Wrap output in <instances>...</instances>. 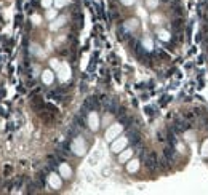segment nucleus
<instances>
[{"instance_id": "nucleus-9", "label": "nucleus", "mask_w": 208, "mask_h": 195, "mask_svg": "<svg viewBox=\"0 0 208 195\" xmlns=\"http://www.w3.org/2000/svg\"><path fill=\"white\" fill-rule=\"evenodd\" d=\"M53 80H54V75H53V72H51L50 69L42 72V82L45 83V85H51Z\"/></svg>"}, {"instance_id": "nucleus-11", "label": "nucleus", "mask_w": 208, "mask_h": 195, "mask_svg": "<svg viewBox=\"0 0 208 195\" xmlns=\"http://www.w3.org/2000/svg\"><path fill=\"white\" fill-rule=\"evenodd\" d=\"M138 168H139V162H138V160H130V162L127 163V170H128V173H136Z\"/></svg>"}, {"instance_id": "nucleus-14", "label": "nucleus", "mask_w": 208, "mask_h": 195, "mask_svg": "<svg viewBox=\"0 0 208 195\" xmlns=\"http://www.w3.org/2000/svg\"><path fill=\"white\" fill-rule=\"evenodd\" d=\"M64 24H66V16H59L58 19L54 21V24H51V29L54 31V29H58V27H61Z\"/></svg>"}, {"instance_id": "nucleus-6", "label": "nucleus", "mask_w": 208, "mask_h": 195, "mask_svg": "<svg viewBox=\"0 0 208 195\" xmlns=\"http://www.w3.org/2000/svg\"><path fill=\"white\" fill-rule=\"evenodd\" d=\"M88 126H90L91 131H96V129L99 128V117H98L96 112H91L88 115Z\"/></svg>"}, {"instance_id": "nucleus-1", "label": "nucleus", "mask_w": 208, "mask_h": 195, "mask_svg": "<svg viewBox=\"0 0 208 195\" xmlns=\"http://www.w3.org/2000/svg\"><path fill=\"white\" fill-rule=\"evenodd\" d=\"M71 150L75 155H85V152H87V144H85V141L82 138H75L71 144Z\"/></svg>"}, {"instance_id": "nucleus-5", "label": "nucleus", "mask_w": 208, "mask_h": 195, "mask_svg": "<svg viewBox=\"0 0 208 195\" xmlns=\"http://www.w3.org/2000/svg\"><path fill=\"white\" fill-rule=\"evenodd\" d=\"M58 77L61 82H67L71 78V67L69 64H61L59 69H58Z\"/></svg>"}, {"instance_id": "nucleus-2", "label": "nucleus", "mask_w": 208, "mask_h": 195, "mask_svg": "<svg viewBox=\"0 0 208 195\" xmlns=\"http://www.w3.org/2000/svg\"><path fill=\"white\" fill-rule=\"evenodd\" d=\"M128 141H130V139H128L127 136L115 138V139H114V142H112V146H110V150L114 152V154H120V152H122V150H124L125 147H127Z\"/></svg>"}, {"instance_id": "nucleus-7", "label": "nucleus", "mask_w": 208, "mask_h": 195, "mask_svg": "<svg viewBox=\"0 0 208 195\" xmlns=\"http://www.w3.org/2000/svg\"><path fill=\"white\" fill-rule=\"evenodd\" d=\"M48 182H50V185L53 189H61V174H56V173H51L50 176H48Z\"/></svg>"}, {"instance_id": "nucleus-26", "label": "nucleus", "mask_w": 208, "mask_h": 195, "mask_svg": "<svg viewBox=\"0 0 208 195\" xmlns=\"http://www.w3.org/2000/svg\"><path fill=\"white\" fill-rule=\"evenodd\" d=\"M120 2L124 3V5H131V3L135 2V0H120Z\"/></svg>"}, {"instance_id": "nucleus-3", "label": "nucleus", "mask_w": 208, "mask_h": 195, "mask_svg": "<svg viewBox=\"0 0 208 195\" xmlns=\"http://www.w3.org/2000/svg\"><path fill=\"white\" fill-rule=\"evenodd\" d=\"M122 129H124V126H122V123H115V125H110L107 129H106V134H104V138L107 139V141H114L115 138L120 136Z\"/></svg>"}, {"instance_id": "nucleus-15", "label": "nucleus", "mask_w": 208, "mask_h": 195, "mask_svg": "<svg viewBox=\"0 0 208 195\" xmlns=\"http://www.w3.org/2000/svg\"><path fill=\"white\" fill-rule=\"evenodd\" d=\"M125 27H127L128 31H131V29H136V27H138V19H130V21H127Z\"/></svg>"}, {"instance_id": "nucleus-24", "label": "nucleus", "mask_w": 208, "mask_h": 195, "mask_svg": "<svg viewBox=\"0 0 208 195\" xmlns=\"http://www.w3.org/2000/svg\"><path fill=\"white\" fill-rule=\"evenodd\" d=\"M53 2H54V0H42V5H43L45 8H48V6H50Z\"/></svg>"}, {"instance_id": "nucleus-28", "label": "nucleus", "mask_w": 208, "mask_h": 195, "mask_svg": "<svg viewBox=\"0 0 208 195\" xmlns=\"http://www.w3.org/2000/svg\"><path fill=\"white\" fill-rule=\"evenodd\" d=\"M158 19H160V18H158V16H154V18H152V21H154V24H157V23H158Z\"/></svg>"}, {"instance_id": "nucleus-20", "label": "nucleus", "mask_w": 208, "mask_h": 195, "mask_svg": "<svg viewBox=\"0 0 208 195\" xmlns=\"http://www.w3.org/2000/svg\"><path fill=\"white\" fill-rule=\"evenodd\" d=\"M31 51H32L34 54H37V56H40V54H42L40 46H39V45H32V46H31Z\"/></svg>"}, {"instance_id": "nucleus-21", "label": "nucleus", "mask_w": 208, "mask_h": 195, "mask_svg": "<svg viewBox=\"0 0 208 195\" xmlns=\"http://www.w3.org/2000/svg\"><path fill=\"white\" fill-rule=\"evenodd\" d=\"M146 5H147L149 8H155V6L158 5V0H146Z\"/></svg>"}, {"instance_id": "nucleus-8", "label": "nucleus", "mask_w": 208, "mask_h": 195, "mask_svg": "<svg viewBox=\"0 0 208 195\" xmlns=\"http://www.w3.org/2000/svg\"><path fill=\"white\" fill-rule=\"evenodd\" d=\"M59 174H61V178L69 179L71 176H72V168H71L67 163H61L59 165Z\"/></svg>"}, {"instance_id": "nucleus-4", "label": "nucleus", "mask_w": 208, "mask_h": 195, "mask_svg": "<svg viewBox=\"0 0 208 195\" xmlns=\"http://www.w3.org/2000/svg\"><path fill=\"white\" fill-rule=\"evenodd\" d=\"M144 162H146V168L150 170V171H155L157 168H160V166H158V157L154 152L146 154L144 155Z\"/></svg>"}, {"instance_id": "nucleus-27", "label": "nucleus", "mask_w": 208, "mask_h": 195, "mask_svg": "<svg viewBox=\"0 0 208 195\" xmlns=\"http://www.w3.org/2000/svg\"><path fill=\"white\" fill-rule=\"evenodd\" d=\"M187 139H194V133H186Z\"/></svg>"}, {"instance_id": "nucleus-16", "label": "nucleus", "mask_w": 208, "mask_h": 195, "mask_svg": "<svg viewBox=\"0 0 208 195\" xmlns=\"http://www.w3.org/2000/svg\"><path fill=\"white\" fill-rule=\"evenodd\" d=\"M158 39L163 40V42H168L170 40V34L167 31H158Z\"/></svg>"}, {"instance_id": "nucleus-25", "label": "nucleus", "mask_w": 208, "mask_h": 195, "mask_svg": "<svg viewBox=\"0 0 208 195\" xmlns=\"http://www.w3.org/2000/svg\"><path fill=\"white\" fill-rule=\"evenodd\" d=\"M32 21H34V24H39L40 23V16H37V15L32 16Z\"/></svg>"}, {"instance_id": "nucleus-10", "label": "nucleus", "mask_w": 208, "mask_h": 195, "mask_svg": "<svg viewBox=\"0 0 208 195\" xmlns=\"http://www.w3.org/2000/svg\"><path fill=\"white\" fill-rule=\"evenodd\" d=\"M131 155H133V150H130V149L125 150V149H124V150H122V154H120V157H119V162H120V163H127V162L131 159Z\"/></svg>"}, {"instance_id": "nucleus-17", "label": "nucleus", "mask_w": 208, "mask_h": 195, "mask_svg": "<svg viewBox=\"0 0 208 195\" xmlns=\"http://www.w3.org/2000/svg\"><path fill=\"white\" fill-rule=\"evenodd\" d=\"M143 46H144V50H152L154 43H152V40H150V39H144L143 40Z\"/></svg>"}, {"instance_id": "nucleus-22", "label": "nucleus", "mask_w": 208, "mask_h": 195, "mask_svg": "<svg viewBox=\"0 0 208 195\" xmlns=\"http://www.w3.org/2000/svg\"><path fill=\"white\" fill-rule=\"evenodd\" d=\"M50 64H51V67H53V69H56V70H58V69H59V66H61V64L58 62V59H51V61H50Z\"/></svg>"}, {"instance_id": "nucleus-13", "label": "nucleus", "mask_w": 208, "mask_h": 195, "mask_svg": "<svg viewBox=\"0 0 208 195\" xmlns=\"http://www.w3.org/2000/svg\"><path fill=\"white\" fill-rule=\"evenodd\" d=\"M85 107L90 109V110H94V109L98 107V101L94 99V98H90V99H87V103H85Z\"/></svg>"}, {"instance_id": "nucleus-12", "label": "nucleus", "mask_w": 208, "mask_h": 195, "mask_svg": "<svg viewBox=\"0 0 208 195\" xmlns=\"http://www.w3.org/2000/svg\"><path fill=\"white\" fill-rule=\"evenodd\" d=\"M163 155H165V159L168 160L170 165L175 163V157H173V149H171V147H167V149L163 150Z\"/></svg>"}, {"instance_id": "nucleus-19", "label": "nucleus", "mask_w": 208, "mask_h": 195, "mask_svg": "<svg viewBox=\"0 0 208 195\" xmlns=\"http://www.w3.org/2000/svg\"><path fill=\"white\" fill-rule=\"evenodd\" d=\"M69 3V0H54V5L58 6V8H63Z\"/></svg>"}, {"instance_id": "nucleus-18", "label": "nucleus", "mask_w": 208, "mask_h": 195, "mask_svg": "<svg viewBox=\"0 0 208 195\" xmlns=\"http://www.w3.org/2000/svg\"><path fill=\"white\" fill-rule=\"evenodd\" d=\"M202 155L203 157H208V139H205L203 144H202Z\"/></svg>"}, {"instance_id": "nucleus-23", "label": "nucleus", "mask_w": 208, "mask_h": 195, "mask_svg": "<svg viewBox=\"0 0 208 195\" xmlns=\"http://www.w3.org/2000/svg\"><path fill=\"white\" fill-rule=\"evenodd\" d=\"M54 16H56V10H48L46 11V18H48V19H53Z\"/></svg>"}]
</instances>
